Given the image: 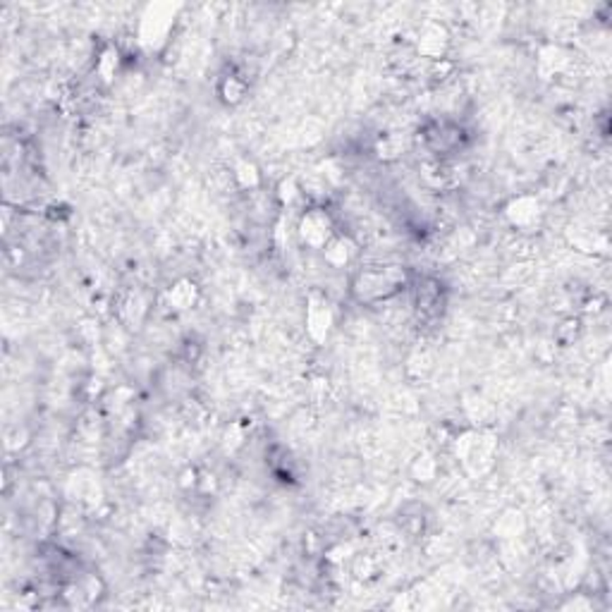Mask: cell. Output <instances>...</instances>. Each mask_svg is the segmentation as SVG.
<instances>
[{"mask_svg":"<svg viewBox=\"0 0 612 612\" xmlns=\"http://www.w3.org/2000/svg\"><path fill=\"white\" fill-rule=\"evenodd\" d=\"M404 285V271L397 266H373L354 278V295L361 302L376 304L393 297Z\"/></svg>","mask_w":612,"mask_h":612,"instance_id":"6da1fadb","label":"cell"},{"mask_svg":"<svg viewBox=\"0 0 612 612\" xmlns=\"http://www.w3.org/2000/svg\"><path fill=\"white\" fill-rule=\"evenodd\" d=\"M299 237L311 249H325L333 240V223L325 208H311L302 216L299 223Z\"/></svg>","mask_w":612,"mask_h":612,"instance_id":"7a4b0ae2","label":"cell"},{"mask_svg":"<svg viewBox=\"0 0 612 612\" xmlns=\"http://www.w3.org/2000/svg\"><path fill=\"white\" fill-rule=\"evenodd\" d=\"M414 306L419 311V316H438L443 309V289L438 280H421L414 288Z\"/></svg>","mask_w":612,"mask_h":612,"instance_id":"3957f363","label":"cell"},{"mask_svg":"<svg viewBox=\"0 0 612 612\" xmlns=\"http://www.w3.org/2000/svg\"><path fill=\"white\" fill-rule=\"evenodd\" d=\"M244 92H246V84H244V79H242V75L230 72V75H226L223 82H220V96H223L227 103H237V101L244 96Z\"/></svg>","mask_w":612,"mask_h":612,"instance_id":"277c9868","label":"cell"}]
</instances>
